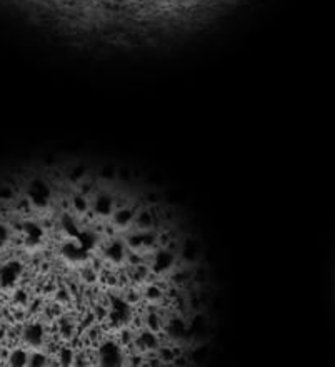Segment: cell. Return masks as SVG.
Wrapping results in <instances>:
<instances>
[{"label": "cell", "instance_id": "obj_1", "mask_svg": "<svg viewBox=\"0 0 335 367\" xmlns=\"http://www.w3.org/2000/svg\"><path fill=\"white\" fill-rule=\"evenodd\" d=\"M215 272L190 215L124 165L0 174V367H210Z\"/></svg>", "mask_w": 335, "mask_h": 367}]
</instances>
